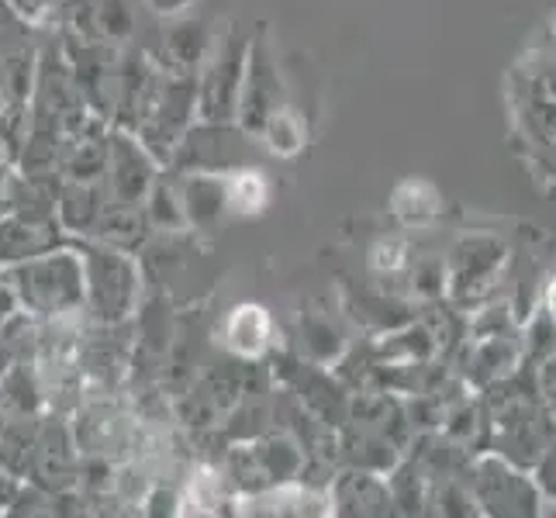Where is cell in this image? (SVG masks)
<instances>
[{
  "mask_svg": "<svg viewBox=\"0 0 556 518\" xmlns=\"http://www.w3.org/2000/svg\"><path fill=\"white\" fill-rule=\"evenodd\" d=\"M228 332V345L239 353H260L266 345V332H270V318H266L263 308H256V304H245V308H236L232 318H228L225 325Z\"/></svg>",
  "mask_w": 556,
  "mask_h": 518,
  "instance_id": "obj_1",
  "label": "cell"
},
{
  "mask_svg": "<svg viewBox=\"0 0 556 518\" xmlns=\"http://www.w3.org/2000/svg\"><path fill=\"white\" fill-rule=\"evenodd\" d=\"M228 190H232V204L239 211H260L266 201V180L260 173H242V177L228 184Z\"/></svg>",
  "mask_w": 556,
  "mask_h": 518,
  "instance_id": "obj_2",
  "label": "cell"
},
{
  "mask_svg": "<svg viewBox=\"0 0 556 518\" xmlns=\"http://www.w3.org/2000/svg\"><path fill=\"white\" fill-rule=\"evenodd\" d=\"M401 253H405V249H401V245H377V253H374V263L380 266V270H397V266L401 263H405V260H401Z\"/></svg>",
  "mask_w": 556,
  "mask_h": 518,
  "instance_id": "obj_3",
  "label": "cell"
},
{
  "mask_svg": "<svg viewBox=\"0 0 556 518\" xmlns=\"http://www.w3.org/2000/svg\"><path fill=\"white\" fill-rule=\"evenodd\" d=\"M549 312L556 315V283L549 287Z\"/></svg>",
  "mask_w": 556,
  "mask_h": 518,
  "instance_id": "obj_4",
  "label": "cell"
}]
</instances>
